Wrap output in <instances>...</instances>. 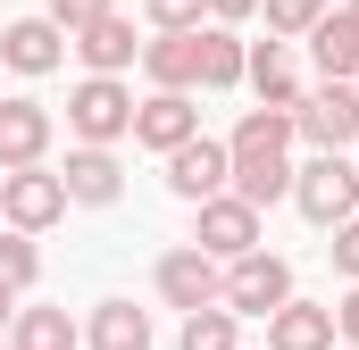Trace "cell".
<instances>
[{
	"label": "cell",
	"mask_w": 359,
	"mask_h": 350,
	"mask_svg": "<svg viewBox=\"0 0 359 350\" xmlns=\"http://www.w3.org/2000/svg\"><path fill=\"white\" fill-rule=\"evenodd\" d=\"M292 134H301L309 150H351V142H359V84H351V76H318V84H301V100H292Z\"/></svg>",
	"instance_id": "6da1fadb"
},
{
	"label": "cell",
	"mask_w": 359,
	"mask_h": 350,
	"mask_svg": "<svg viewBox=\"0 0 359 350\" xmlns=\"http://www.w3.org/2000/svg\"><path fill=\"white\" fill-rule=\"evenodd\" d=\"M292 209H301L309 225L334 234V225L359 209V159H351V150H318L309 167H292Z\"/></svg>",
	"instance_id": "7a4b0ae2"
},
{
	"label": "cell",
	"mask_w": 359,
	"mask_h": 350,
	"mask_svg": "<svg viewBox=\"0 0 359 350\" xmlns=\"http://www.w3.org/2000/svg\"><path fill=\"white\" fill-rule=\"evenodd\" d=\"M192 242L209 259H243L268 242V209H251L243 192H209V200H192Z\"/></svg>",
	"instance_id": "3957f363"
},
{
	"label": "cell",
	"mask_w": 359,
	"mask_h": 350,
	"mask_svg": "<svg viewBox=\"0 0 359 350\" xmlns=\"http://www.w3.org/2000/svg\"><path fill=\"white\" fill-rule=\"evenodd\" d=\"M67 217V183L50 159H34V167H0V225H25V234H50Z\"/></svg>",
	"instance_id": "277c9868"
},
{
	"label": "cell",
	"mask_w": 359,
	"mask_h": 350,
	"mask_svg": "<svg viewBox=\"0 0 359 350\" xmlns=\"http://www.w3.org/2000/svg\"><path fill=\"white\" fill-rule=\"evenodd\" d=\"M67 134L76 142H126L134 134V84L126 76H84L67 92Z\"/></svg>",
	"instance_id": "5b68a950"
},
{
	"label": "cell",
	"mask_w": 359,
	"mask_h": 350,
	"mask_svg": "<svg viewBox=\"0 0 359 350\" xmlns=\"http://www.w3.org/2000/svg\"><path fill=\"white\" fill-rule=\"evenodd\" d=\"M234 317H276L284 300H292V259H276L268 242L259 251H243V259H226V292H217Z\"/></svg>",
	"instance_id": "8992f818"
},
{
	"label": "cell",
	"mask_w": 359,
	"mask_h": 350,
	"mask_svg": "<svg viewBox=\"0 0 359 350\" xmlns=\"http://www.w3.org/2000/svg\"><path fill=\"white\" fill-rule=\"evenodd\" d=\"M151 284H159V300H168V309H209V300L226 292V259H209L201 242H176V251H159Z\"/></svg>",
	"instance_id": "52a82bcc"
},
{
	"label": "cell",
	"mask_w": 359,
	"mask_h": 350,
	"mask_svg": "<svg viewBox=\"0 0 359 350\" xmlns=\"http://www.w3.org/2000/svg\"><path fill=\"white\" fill-rule=\"evenodd\" d=\"M59 183H67V209H117V200H126V159H117V142H76L67 167H59Z\"/></svg>",
	"instance_id": "ba28073f"
},
{
	"label": "cell",
	"mask_w": 359,
	"mask_h": 350,
	"mask_svg": "<svg viewBox=\"0 0 359 350\" xmlns=\"http://www.w3.org/2000/svg\"><path fill=\"white\" fill-rule=\"evenodd\" d=\"M142 76H151V92H192L201 84V25H151Z\"/></svg>",
	"instance_id": "9c48e42d"
},
{
	"label": "cell",
	"mask_w": 359,
	"mask_h": 350,
	"mask_svg": "<svg viewBox=\"0 0 359 350\" xmlns=\"http://www.w3.org/2000/svg\"><path fill=\"white\" fill-rule=\"evenodd\" d=\"M67 50L84 59V76H126V67L142 59V42H134V17H126V8H109V17L76 25V34H67Z\"/></svg>",
	"instance_id": "30bf717a"
},
{
	"label": "cell",
	"mask_w": 359,
	"mask_h": 350,
	"mask_svg": "<svg viewBox=\"0 0 359 350\" xmlns=\"http://www.w3.org/2000/svg\"><path fill=\"white\" fill-rule=\"evenodd\" d=\"M50 134H59V117H50L42 100H25V92L0 100V167H34V159H50Z\"/></svg>",
	"instance_id": "8fae6325"
},
{
	"label": "cell",
	"mask_w": 359,
	"mask_h": 350,
	"mask_svg": "<svg viewBox=\"0 0 359 350\" xmlns=\"http://www.w3.org/2000/svg\"><path fill=\"white\" fill-rule=\"evenodd\" d=\"M226 175H234V150L209 142V134H192V142L168 150V192H176V200H209V192H226Z\"/></svg>",
	"instance_id": "7c38bea8"
},
{
	"label": "cell",
	"mask_w": 359,
	"mask_h": 350,
	"mask_svg": "<svg viewBox=\"0 0 359 350\" xmlns=\"http://www.w3.org/2000/svg\"><path fill=\"white\" fill-rule=\"evenodd\" d=\"M59 59H67V25H50V17L0 25V67H8V76H50Z\"/></svg>",
	"instance_id": "4fadbf2b"
},
{
	"label": "cell",
	"mask_w": 359,
	"mask_h": 350,
	"mask_svg": "<svg viewBox=\"0 0 359 350\" xmlns=\"http://www.w3.org/2000/svg\"><path fill=\"white\" fill-rule=\"evenodd\" d=\"M201 134V108H192V92H151V100H134V142L142 150H176V142H192Z\"/></svg>",
	"instance_id": "5bb4252c"
},
{
	"label": "cell",
	"mask_w": 359,
	"mask_h": 350,
	"mask_svg": "<svg viewBox=\"0 0 359 350\" xmlns=\"http://www.w3.org/2000/svg\"><path fill=\"white\" fill-rule=\"evenodd\" d=\"M243 84L259 92V108H292V100H301V59H292V42H284V34L251 42V59H243Z\"/></svg>",
	"instance_id": "9a60e30c"
},
{
	"label": "cell",
	"mask_w": 359,
	"mask_h": 350,
	"mask_svg": "<svg viewBox=\"0 0 359 350\" xmlns=\"http://www.w3.org/2000/svg\"><path fill=\"white\" fill-rule=\"evenodd\" d=\"M268 350H334V300H284L268 317Z\"/></svg>",
	"instance_id": "2e32d148"
},
{
	"label": "cell",
	"mask_w": 359,
	"mask_h": 350,
	"mask_svg": "<svg viewBox=\"0 0 359 350\" xmlns=\"http://www.w3.org/2000/svg\"><path fill=\"white\" fill-rule=\"evenodd\" d=\"M226 192H243L251 209H276V200H292V150H234V175H226Z\"/></svg>",
	"instance_id": "e0dca14e"
},
{
	"label": "cell",
	"mask_w": 359,
	"mask_h": 350,
	"mask_svg": "<svg viewBox=\"0 0 359 350\" xmlns=\"http://www.w3.org/2000/svg\"><path fill=\"white\" fill-rule=\"evenodd\" d=\"M301 42H309L318 76H359V17H351V8H326Z\"/></svg>",
	"instance_id": "ac0fdd59"
},
{
	"label": "cell",
	"mask_w": 359,
	"mask_h": 350,
	"mask_svg": "<svg viewBox=\"0 0 359 350\" xmlns=\"http://www.w3.org/2000/svg\"><path fill=\"white\" fill-rule=\"evenodd\" d=\"M151 309H134V300H100L84 326V350H151Z\"/></svg>",
	"instance_id": "d6986e66"
},
{
	"label": "cell",
	"mask_w": 359,
	"mask_h": 350,
	"mask_svg": "<svg viewBox=\"0 0 359 350\" xmlns=\"http://www.w3.org/2000/svg\"><path fill=\"white\" fill-rule=\"evenodd\" d=\"M243 59H251V42H243L234 25L201 17V92H234L243 84Z\"/></svg>",
	"instance_id": "ffe728a7"
},
{
	"label": "cell",
	"mask_w": 359,
	"mask_h": 350,
	"mask_svg": "<svg viewBox=\"0 0 359 350\" xmlns=\"http://www.w3.org/2000/svg\"><path fill=\"white\" fill-rule=\"evenodd\" d=\"M8 350H84V326H76L67 309H25V300H17V317H8Z\"/></svg>",
	"instance_id": "44dd1931"
},
{
	"label": "cell",
	"mask_w": 359,
	"mask_h": 350,
	"mask_svg": "<svg viewBox=\"0 0 359 350\" xmlns=\"http://www.w3.org/2000/svg\"><path fill=\"white\" fill-rule=\"evenodd\" d=\"M176 350H243V317H234L226 300H209V309H184Z\"/></svg>",
	"instance_id": "7402d4cb"
},
{
	"label": "cell",
	"mask_w": 359,
	"mask_h": 350,
	"mask_svg": "<svg viewBox=\"0 0 359 350\" xmlns=\"http://www.w3.org/2000/svg\"><path fill=\"white\" fill-rule=\"evenodd\" d=\"M0 284H17V292H34V284H42V251H34V234H25V225H0Z\"/></svg>",
	"instance_id": "603a6c76"
},
{
	"label": "cell",
	"mask_w": 359,
	"mask_h": 350,
	"mask_svg": "<svg viewBox=\"0 0 359 350\" xmlns=\"http://www.w3.org/2000/svg\"><path fill=\"white\" fill-rule=\"evenodd\" d=\"M259 8H268V34H284V42H301L326 17V0H259Z\"/></svg>",
	"instance_id": "cb8c5ba5"
},
{
	"label": "cell",
	"mask_w": 359,
	"mask_h": 350,
	"mask_svg": "<svg viewBox=\"0 0 359 350\" xmlns=\"http://www.w3.org/2000/svg\"><path fill=\"white\" fill-rule=\"evenodd\" d=\"M326 251H334V275H343V284H359V209L334 225V242H326Z\"/></svg>",
	"instance_id": "d4e9b609"
},
{
	"label": "cell",
	"mask_w": 359,
	"mask_h": 350,
	"mask_svg": "<svg viewBox=\"0 0 359 350\" xmlns=\"http://www.w3.org/2000/svg\"><path fill=\"white\" fill-rule=\"evenodd\" d=\"M109 8H117V0H42V17H50V25H67V34L92 25V17H109Z\"/></svg>",
	"instance_id": "484cf974"
},
{
	"label": "cell",
	"mask_w": 359,
	"mask_h": 350,
	"mask_svg": "<svg viewBox=\"0 0 359 350\" xmlns=\"http://www.w3.org/2000/svg\"><path fill=\"white\" fill-rule=\"evenodd\" d=\"M142 17H151V25H201L209 0H142Z\"/></svg>",
	"instance_id": "4316f807"
},
{
	"label": "cell",
	"mask_w": 359,
	"mask_h": 350,
	"mask_svg": "<svg viewBox=\"0 0 359 350\" xmlns=\"http://www.w3.org/2000/svg\"><path fill=\"white\" fill-rule=\"evenodd\" d=\"M334 342H351V350H359V284L334 300Z\"/></svg>",
	"instance_id": "83f0119b"
},
{
	"label": "cell",
	"mask_w": 359,
	"mask_h": 350,
	"mask_svg": "<svg viewBox=\"0 0 359 350\" xmlns=\"http://www.w3.org/2000/svg\"><path fill=\"white\" fill-rule=\"evenodd\" d=\"M209 17L217 25H243V17H259V0H209Z\"/></svg>",
	"instance_id": "f1b7e54d"
},
{
	"label": "cell",
	"mask_w": 359,
	"mask_h": 350,
	"mask_svg": "<svg viewBox=\"0 0 359 350\" xmlns=\"http://www.w3.org/2000/svg\"><path fill=\"white\" fill-rule=\"evenodd\" d=\"M17 300H25V292H17V284H0V334H8V317H17Z\"/></svg>",
	"instance_id": "f546056e"
},
{
	"label": "cell",
	"mask_w": 359,
	"mask_h": 350,
	"mask_svg": "<svg viewBox=\"0 0 359 350\" xmlns=\"http://www.w3.org/2000/svg\"><path fill=\"white\" fill-rule=\"evenodd\" d=\"M0 350H8V334H0Z\"/></svg>",
	"instance_id": "4dcf8cb0"
},
{
	"label": "cell",
	"mask_w": 359,
	"mask_h": 350,
	"mask_svg": "<svg viewBox=\"0 0 359 350\" xmlns=\"http://www.w3.org/2000/svg\"><path fill=\"white\" fill-rule=\"evenodd\" d=\"M351 17H359V0H351Z\"/></svg>",
	"instance_id": "1f68e13d"
},
{
	"label": "cell",
	"mask_w": 359,
	"mask_h": 350,
	"mask_svg": "<svg viewBox=\"0 0 359 350\" xmlns=\"http://www.w3.org/2000/svg\"><path fill=\"white\" fill-rule=\"evenodd\" d=\"M334 350H351V342H334Z\"/></svg>",
	"instance_id": "d6a6232c"
},
{
	"label": "cell",
	"mask_w": 359,
	"mask_h": 350,
	"mask_svg": "<svg viewBox=\"0 0 359 350\" xmlns=\"http://www.w3.org/2000/svg\"><path fill=\"white\" fill-rule=\"evenodd\" d=\"M351 84H359V76H351Z\"/></svg>",
	"instance_id": "836d02e7"
}]
</instances>
